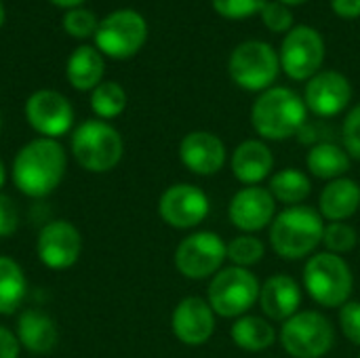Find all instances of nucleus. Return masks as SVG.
<instances>
[{"label": "nucleus", "instance_id": "4468645a", "mask_svg": "<svg viewBox=\"0 0 360 358\" xmlns=\"http://www.w3.org/2000/svg\"><path fill=\"white\" fill-rule=\"evenodd\" d=\"M40 262L53 270H65L74 266L82 251V236L70 222L57 219L46 224L36 243Z\"/></svg>", "mask_w": 360, "mask_h": 358}, {"label": "nucleus", "instance_id": "c85d7f7f", "mask_svg": "<svg viewBox=\"0 0 360 358\" xmlns=\"http://www.w3.org/2000/svg\"><path fill=\"white\" fill-rule=\"evenodd\" d=\"M264 253H266L264 243L253 234H243L228 243V260L238 268L255 266L257 262L264 260Z\"/></svg>", "mask_w": 360, "mask_h": 358}, {"label": "nucleus", "instance_id": "412c9836", "mask_svg": "<svg viewBox=\"0 0 360 358\" xmlns=\"http://www.w3.org/2000/svg\"><path fill=\"white\" fill-rule=\"evenodd\" d=\"M360 207V186L354 179L340 177L327 184L321 192L319 209L329 222H346Z\"/></svg>", "mask_w": 360, "mask_h": 358}, {"label": "nucleus", "instance_id": "72a5a7b5", "mask_svg": "<svg viewBox=\"0 0 360 358\" xmlns=\"http://www.w3.org/2000/svg\"><path fill=\"white\" fill-rule=\"evenodd\" d=\"M340 327L352 344L360 346V302H346L342 306Z\"/></svg>", "mask_w": 360, "mask_h": 358}, {"label": "nucleus", "instance_id": "f03ea898", "mask_svg": "<svg viewBox=\"0 0 360 358\" xmlns=\"http://www.w3.org/2000/svg\"><path fill=\"white\" fill-rule=\"evenodd\" d=\"M308 108L304 99L285 87H274L264 91L251 110L253 129L274 141H283L293 137L306 127Z\"/></svg>", "mask_w": 360, "mask_h": 358}, {"label": "nucleus", "instance_id": "cd10ccee", "mask_svg": "<svg viewBox=\"0 0 360 358\" xmlns=\"http://www.w3.org/2000/svg\"><path fill=\"white\" fill-rule=\"evenodd\" d=\"M91 108L99 118H116L127 108V93L118 82H101L93 89Z\"/></svg>", "mask_w": 360, "mask_h": 358}, {"label": "nucleus", "instance_id": "5701e85b", "mask_svg": "<svg viewBox=\"0 0 360 358\" xmlns=\"http://www.w3.org/2000/svg\"><path fill=\"white\" fill-rule=\"evenodd\" d=\"M65 74H68V80L74 89H78V91L95 89L97 84H101V76H103L101 53L89 44L78 46L68 59Z\"/></svg>", "mask_w": 360, "mask_h": 358}, {"label": "nucleus", "instance_id": "393cba45", "mask_svg": "<svg viewBox=\"0 0 360 358\" xmlns=\"http://www.w3.org/2000/svg\"><path fill=\"white\" fill-rule=\"evenodd\" d=\"M27 295V281L21 266L0 255V314H13Z\"/></svg>", "mask_w": 360, "mask_h": 358}, {"label": "nucleus", "instance_id": "9b49d317", "mask_svg": "<svg viewBox=\"0 0 360 358\" xmlns=\"http://www.w3.org/2000/svg\"><path fill=\"white\" fill-rule=\"evenodd\" d=\"M281 65L293 80H308L319 74L325 59L323 36L308 25H297L287 32L281 46Z\"/></svg>", "mask_w": 360, "mask_h": 358}, {"label": "nucleus", "instance_id": "c756f323", "mask_svg": "<svg viewBox=\"0 0 360 358\" xmlns=\"http://www.w3.org/2000/svg\"><path fill=\"white\" fill-rule=\"evenodd\" d=\"M356 230L346 224V222H331L325 226V232H323V243L325 247L329 249V253H348L356 247Z\"/></svg>", "mask_w": 360, "mask_h": 358}, {"label": "nucleus", "instance_id": "2eb2a0df", "mask_svg": "<svg viewBox=\"0 0 360 358\" xmlns=\"http://www.w3.org/2000/svg\"><path fill=\"white\" fill-rule=\"evenodd\" d=\"M350 99H352V87L348 78L340 72L327 70L310 78L306 87L304 103L312 114L321 118H331L344 112Z\"/></svg>", "mask_w": 360, "mask_h": 358}, {"label": "nucleus", "instance_id": "e433bc0d", "mask_svg": "<svg viewBox=\"0 0 360 358\" xmlns=\"http://www.w3.org/2000/svg\"><path fill=\"white\" fill-rule=\"evenodd\" d=\"M0 358H19V340L0 325Z\"/></svg>", "mask_w": 360, "mask_h": 358}, {"label": "nucleus", "instance_id": "aec40b11", "mask_svg": "<svg viewBox=\"0 0 360 358\" xmlns=\"http://www.w3.org/2000/svg\"><path fill=\"white\" fill-rule=\"evenodd\" d=\"M272 167H274V156H272L270 148L257 139L243 141L232 154L234 177L247 186H255L262 179H266L270 175Z\"/></svg>", "mask_w": 360, "mask_h": 358}, {"label": "nucleus", "instance_id": "a211bd4d", "mask_svg": "<svg viewBox=\"0 0 360 358\" xmlns=\"http://www.w3.org/2000/svg\"><path fill=\"white\" fill-rule=\"evenodd\" d=\"M179 158L196 175H215L226 165V146L209 131H194L181 139Z\"/></svg>", "mask_w": 360, "mask_h": 358}, {"label": "nucleus", "instance_id": "7ed1b4c3", "mask_svg": "<svg viewBox=\"0 0 360 358\" xmlns=\"http://www.w3.org/2000/svg\"><path fill=\"white\" fill-rule=\"evenodd\" d=\"M323 215L310 207H289L270 224V245L283 260H302L323 243Z\"/></svg>", "mask_w": 360, "mask_h": 358}, {"label": "nucleus", "instance_id": "79ce46f5", "mask_svg": "<svg viewBox=\"0 0 360 358\" xmlns=\"http://www.w3.org/2000/svg\"><path fill=\"white\" fill-rule=\"evenodd\" d=\"M4 23V6H2V2H0V25Z\"/></svg>", "mask_w": 360, "mask_h": 358}, {"label": "nucleus", "instance_id": "f257e3e1", "mask_svg": "<svg viewBox=\"0 0 360 358\" xmlns=\"http://www.w3.org/2000/svg\"><path fill=\"white\" fill-rule=\"evenodd\" d=\"M65 167L68 158L61 143L40 137L17 152L13 160V181L25 196L42 198L61 184Z\"/></svg>", "mask_w": 360, "mask_h": 358}, {"label": "nucleus", "instance_id": "a878e982", "mask_svg": "<svg viewBox=\"0 0 360 358\" xmlns=\"http://www.w3.org/2000/svg\"><path fill=\"white\" fill-rule=\"evenodd\" d=\"M232 340L238 348L247 352H259L274 344V327L259 317H240L232 325Z\"/></svg>", "mask_w": 360, "mask_h": 358}, {"label": "nucleus", "instance_id": "58836bf2", "mask_svg": "<svg viewBox=\"0 0 360 358\" xmlns=\"http://www.w3.org/2000/svg\"><path fill=\"white\" fill-rule=\"evenodd\" d=\"M51 2L63 8H78V4H82L84 0H51Z\"/></svg>", "mask_w": 360, "mask_h": 358}, {"label": "nucleus", "instance_id": "c9c22d12", "mask_svg": "<svg viewBox=\"0 0 360 358\" xmlns=\"http://www.w3.org/2000/svg\"><path fill=\"white\" fill-rule=\"evenodd\" d=\"M19 226V213L15 203L6 196L0 194V236H11Z\"/></svg>", "mask_w": 360, "mask_h": 358}, {"label": "nucleus", "instance_id": "423d86ee", "mask_svg": "<svg viewBox=\"0 0 360 358\" xmlns=\"http://www.w3.org/2000/svg\"><path fill=\"white\" fill-rule=\"evenodd\" d=\"M259 283L247 268H221L209 285V306L224 319H240L259 300Z\"/></svg>", "mask_w": 360, "mask_h": 358}, {"label": "nucleus", "instance_id": "ddd939ff", "mask_svg": "<svg viewBox=\"0 0 360 358\" xmlns=\"http://www.w3.org/2000/svg\"><path fill=\"white\" fill-rule=\"evenodd\" d=\"M160 217L179 230H188L205 222L209 215V198L207 194L192 184H175L165 190L158 203Z\"/></svg>", "mask_w": 360, "mask_h": 358}, {"label": "nucleus", "instance_id": "7c9ffc66", "mask_svg": "<svg viewBox=\"0 0 360 358\" xmlns=\"http://www.w3.org/2000/svg\"><path fill=\"white\" fill-rule=\"evenodd\" d=\"M97 19L91 11L86 8H70L63 15V30L74 36V38H86V36H95L97 30Z\"/></svg>", "mask_w": 360, "mask_h": 358}, {"label": "nucleus", "instance_id": "a19ab883", "mask_svg": "<svg viewBox=\"0 0 360 358\" xmlns=\"http://www.w3.org/2000/svg\"><path fill=\"white\" fill-rule=\"evenodd\" d=\"M2 184H4V165L0 160V188H2Z\"/></svg>", "mask_w": 360, "mask_h": 358}, {"label": "nucleus", "instance_id": "4be33fe9", "mask_svg": "<svg viewBox=\"0 0 360 358\" xmlns=\"http://www.w3.org/2000/svg\"><path fill=\"white\" fill-rule=\"evenodd\" d=\"M57 327L53 319L40 310H25L17 323V340L34 354H44L57 344Z\"/></svg>", "mask_w": 360, "mask_h": 358}, {"label": "nucleus", "instance_id": "9d476101", "mask_svg": "<svg viewBox=\"0 0 360 358\" xmlns=\"http://www.w3.org/2000/svg\"><path fill=\"white\" fill-rule=\"evenodd\" d=\"M228 257V245L215 232H196L184 238L175 251L177 270L192 281L215 276Z\"/></svg>", "mask_w": 360, "mask_h": 358}, {"label": "nucleus", "instance_id": "f3484780", "mask_svg": "<svg viewBox=\"0 0 360 358\" xmlns=\"http://www.w3.org/2000/svg\"><path fill=\"white\" fill-rule=\"evenodd\" d=\"M215 331V317L202 298H186L173 312V333L186 346H202Z\"/></svg>", "mask_w": 360, "mask_h": 358}, {"label": "nucleus", "instance_id": "f704fd0d", "mask_svg": "<svg viewBox=\"0 0 360 358\" xmlns=\"http://www.w3.org/2000/svg\"><path fill=\"white\" fill-rule=\"evenodd\" d=\"M344 148L348 156L360 158V106H356L344 120Z\"/></svg>", "mask_w": 360, "mask_h": 358}, {"label": "nucleus", "instance_id": "39448f33", "mask_svg": "<svg viewBox=\"0 0 360 358\" xmlns=\"http://www.w3.org/2000/svg\"><path fill=\"white\" fill-rule=\"evenodd\" d=\"M304 285L310 298L327 308H340L350 300L352 272L344 257L335 253H319L304 268Z\"/></svg>", "mask_w": 360, "mask_h": 358}, {"label": "nucleus", "instance_id": "b1692460", "mask_svg": "<svg viewBox=\"0 0 360 358\" xmlns=\"http://www.w3.org/2000/svg\"><path fill=\"white\" fill-rule=\"evenodd\" d=\"M306 165L314 177L333 181V179H340L346 175V171L350 169V156L344 148L323 141V143H316L308 152Z\"/></svg>", "mask_w": 360, "mask_h": 358}, {"label": "nucleus", "instance_id": "473e14b6", "mask_svg": "<svg viewBox=\"0 0 360 358\" xmlns=\"http://www.w3.org/2000/svg\"><path fill=\"white\" fill-rule=\"evenodd\" d=\"M262 19L272 32H289L293 30V15L287 4L283 2H268L262 8Z\"/></svg>", "mask_w": 360, "mask_h": 358}, {"label": "nucleus", "instance_id": "f8f14e48", "mask_svg": "<svg viewBox=\"0 0 360 358\" xmlns=\"http://www.w3.org/2000/svg\"><path fill=\"white\" fill-rule=\"evenodd\" d=\"M25 118L36 133L55 139L72 129L74 110L61 93L51 89H40L27 97Z\"/></svg>", "mask_w": 360, "mask_h": 358}, {"label": "nucleus", "instance_id": "1a4fd4ad", "mask_svg": "<svg viewBox=\"0 0 360 358\" xmlns=\"http://www.w3.org/2000/svg\"><path fill=\"white\" fill-rule=\"evenodd\" d=\"M230 76L247 91H268L281 70L276 51L262 40H249L234 49L230 55Z\"/></svg>", "mask_w": 360, "mask_h": 358}, {"label": "nucleus", "instance_id": "bb28decb", "mask_svg": "<svg viewBox=\"0 0 360 358\" xmlns=\"http://www.w3.org/2000/svg\"><path fill=\"white\" fill-rule=\"evenodd\" d=\"M268 190L274 196V200H281L285 205L297 207L300 203H304L310 196L312 181L300 169H283L281 173H276L270 179V188Z\"/></svg>", "mask_w": 360, "mask_h": 358}, {"label": "nucleus", "instance_id": "20e7f679", "mask_svg": "<svg viewBox=\"0 0 360 358\" xmlns=\"http://www.w3.org/2000/svg\"><path fill=\"white\" fill-rule=\"evenodd\" d=\"M122 152L120 133L103 120H86L74 131L72 154L78 165L91 173L112 171L120 162Z\"/></svg>", "mask_w": 360, "mask_h": 358}, {"label": "nucleus", "instance_id": "37998d69", "mask_svg": "<svg viewBox=\"0 0 360 358\" xmlns=\"http://www.w3.org/2000/svg\"><path fill=\"white\" fill-rule=\"evenodd\" d=\"M359 358H360V357H359Z\"/></svg>", "mask_w": 360, "mask_h": 358}, {"label": "nucleus", "instance_id": "ea45409f", "mask_svg": "<svg viewBox=\"0 0 360 358\" xmlns=\"http://www.w3.org/2000/svg\"><path fill=\"white\" fill-rule=\"evenodd\" d=\"M278 2H283V4H302V2H306V0H278Z\"/></svg>", "mask_w": 360, "mask_h": 358}, {"label": "nucleus", "instance_id": "dca6fc26", "mask_svg": "<svg viewBox=\"0 0 360 358\" xmlns=\"http://www.w3.org/2000/svg\"><path fill=\"white\" fill-rule=\"evenodd\" d=\"M274 196L259 186L243 188L230 203V222L243 232H257L274 222Z\"/></svg>", "mask_w": 360, "mask_h": 358}, {"label": "nucleus", "instance_id": "6e6552de", "mask_svg": "<svg viewBox=\"0 0 360 358\" xmlns=\"http://www.w3.org/2000/svg\"><path fill=\"white\" fill-rule=\"evenodd\" d=\"M148 38L146 19L131 8H120L103 17L95 30V44L97 51L114 57L127 59L133 57Z\"/></svg>", "mask_w": 360, "mask_h": 358}, {"label": "nucleus", "instance_id": "2f4dec72", "mask_svg": "<svg viewBox=\"0 0 360 358\" xmlns=\"http://www.w3.org/2000/svg\"><path fill=\"white\" fill-rule=\"evenodd\" d=\"M270 0H213V6L221 17L245 19V17H251L255 13H262V8Z\"/></svg>", "mask_w": 360, "mask_h": 358}, {"label": "nucleus", "instance_id": "0eeeda50", "mask_svg": "<svg viewBox=\"0 0 360 358\" xmlns=\"http://www.w3.org/2000/svg\"><path fill=\"white\" fill-rule=\"evenodd\" d=\"M283 348L295 358L325 357L335 342L333 325L321 312H297L283 323L281 329Z\"/></svg>", "mask_w": 360, "mask_h": 358}, {"label": "nucleus", "instance_id": "6ab92c4d", "mask_svg": "<svg viewBox=\"0 0 360 358\" xmlns=\"http://www.w3.org/2000/svg\"><path fill=\"white\" fill-rule=\"evenodd\" d=\"M259 304L268 319L272 321H289L293 314H297V308L302 304V291L300 285L285 274L270 276L259 291Z\"/></svg>", "mask_w": 360, "mask_h": 358}, {"label": "nucleus", "instance_id": "4c0bfd02", "mask_svg": "<svg viewBox=\"0 0 360 358\" xmlns=\"http://www.w3.org/2000/svg\"><path fill=\"white\" fill-rule=\"evenodd\" d=\"M331 6L335 15L344 19H354L360 17V0H331Z\"/></svg>", "mask_w": 360, "mask_h": 358}]
</instances>
